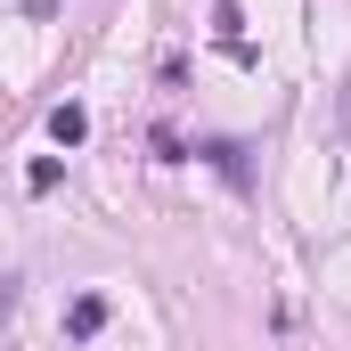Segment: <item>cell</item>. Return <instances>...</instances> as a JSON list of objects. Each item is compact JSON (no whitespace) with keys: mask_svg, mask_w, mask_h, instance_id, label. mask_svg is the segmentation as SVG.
<instances>
[{"mask_svg":"<svg viewBox=\"0 0 351 351\" xmlns=\"http://www.w3.org/2000/svg\"><path fill=\"white\" fill-rule=\"evenodd\" d=\"M98 327H106V294H74V311H66V335H74V343H90Z\"/></svg>","mask_w":351,"mask_h":351,"instance_id":"cell-3","label":"cell"},{"mask_svg":"<svg viewBox=\"0 0 351 351\" xmlns=\"http://www.w3.org/2000/svg\"><path fill=\"white\" fill-rule=\"evenodd\" d=\"M8 311H16V278H0V319H8Z\"/></svg>","mask_w":351,"mask_h":351,"instance_id":"cell-6","label":"cell"},{"mask_svg":"<svg viewBox=\"0 0 351 351\" xmlns=\"http://www.w3.org/2000/svg\"><path fill=\"white\" fill-rule=\"evenodd\" d=\"M237 25H245V8H237V0H213V33H221V41H245Z\"/></svg>","mask_w":351,"mask_h":351,"instance_id":"cell-4","label":"cell"},{"mask_svg":"<svg viewBox=\"0 0 351 351\" xmlns=\"http://www.w3.org/2000/svg\"><path fill=\"white\" fill-rule=\"evenodd\" d=\"M49 139H58V147H82V139H90V106H74V98L49 106Z\"/></svg>","mask_w":351,"mask_h":351,"instance_id":"cell-2","label":"cell"},{"mask_svg":"<svg viewBox=\"0 0 351 351\" xmlns=\"http://www.w3.org/2000/svg\"><path fill=\"white\" fill-rule=\"evenodd\" d=\"M196 156H204V164H213L221 180H229V188H245V180H254V172H245V147H237V139H204Z\"/></svg>","mask_w":351,"mask_h":351,"instance_id":"cell-1","label":"cell"},{"mask_svg":"<svg viewBox=\"0 0 351 351\" xmlns=\"http://www.w3.org/2000/svg\"><path fill=\"white\" fill-rule=\"evenodd\" d=\"M58 180H66V164H58V156H41V164H33V172H25V188H33V196H49V188H58Z\"/></svg>","mask_w":351,"mask_h":351,"instance_id":"cell-5","label":"cell"}]
</instances>
